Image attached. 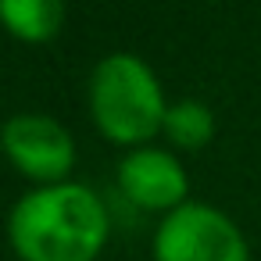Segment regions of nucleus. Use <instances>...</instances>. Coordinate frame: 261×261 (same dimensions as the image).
Masks as SVG:
<instances>
[{
  "label": "nucleus",
  "instance_id": "20e7f679",
  "mask_svg": "<svg viewBox=\"0 0 261 261\" xmlns=\"http://www.w3.org/2000/svg\"><path fill=\"white\" fill-rule=\"evenodd\" d=\"M0 147H4L8 165L36 186L72 182L75 140L50 115H40V111L11 115L0 125Z\"/></svg>",
  "mask_w": 261,
  "mask_h": 261
},
{
  "label": "nucleus",
  "instance_id": "6e6552de",
  "mask_svg": "<svg viewBox=\"0 0 261 261\" xmlns=\"http://www.w3.org/2000/svg\"><path fill=\"white\" fill-rule=\"evenodd\" d=\"M0 158H4V147H0Z\"/></svg>",
  "mask_w": 261,
  "mask_h": 261
},
{
  "label": "nucleus",
  "instance_id": "f03ea898",
  "mask_svg": "<svg viewBox=\"0 0 261 261\" xmlns=\"http://www.w3.org/2000/svg\"><path fill=\"white\" fill-rule=\"evenodd\" d=\"M90 118L108 143L125 150L150 147L165 125V90L154 68L136 54H108L90 75Z\"/></svg>",
  "mask_w": 261,
  "mask_h": 261
},
{
  "label": "nucleus",
  "instance_id": "39448f33",
  "mask_svg": "<svg viewBox=\"0 0 261 261\" xmlns=\"http://www.w3.org/2000/svg\"><path fill=\"white\" fill-rule=\"evenodd\" d=\"M115 179L129 204H136L143 211H158L161 218L172 215L175 207L190 204V175H186L182 161L165 147L125 150Z\"/></svg>",
  "mask_w": 261,
  "mask_h": 261
},
{
  "label": "nucleus",
  "instance_id": "423d86ee",
  "mask_svg": "<svg viewBox=\"0 0 261 261\" xmlns=\"http://www.w3.org/2000/svg\"><path fill=\"white\" fill-rule=\"evenodd\" d=\"M65 25L61 0H0V29L22 43H50Z\"/></svg>",
  "mask_w": 261,
  "mask_h": 261
},
{
  "label": "nucleus",
  "instance_id": "f257e3e1",
  "mask_svg": "<svg viewBox=\"0 0 261 261\" xmlns=\"http://www.w3.org/2000/svg\"><path fill=\"white\" fill-rule=\"evenodd\" d=\"M108 236V207L83 182L36 186L8 211V243L18 261H97Z\"/></svg>",
  "mask_w": 261,
  "mask_h": 261
},
{
  "label": "nucleus",
  "instance_id": "7ed1b4c3",
  "mask_svg": "<svg viewBox=\"0 0 261 261\" xmlns=\"http://www.w3.org/2000/svg\"><path fill=\"white\" fill-rule=\"evenodd\" d=\"M150 254L154 261H250L240 225L200 200H190L158 222Z\"/></svg>",
  "mask_w": 261,
  "mask_h": 261
},
{
  "label": "nucleus",
  "instance_id": "0eeeda50",
  "mask_svg": "<svg viewBox=\"0 0 261 261\" xmlns=\"http://www.w3.org/2000/svg\"><path fill=\"white\" fill-rule=\"evenodd\" d=\"M161 133L175 150H204L215 140V111L204 100H175L165 111Z\"/></svg>",
  "mask_w": 261,
  "mask_h": 261
}]
</instances>
